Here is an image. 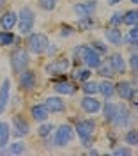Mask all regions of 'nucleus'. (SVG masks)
<instances>
[{"instance_id":"obj_26","label":"nucleus","mask_w":138,"mask_h":156,"mask_svg":"<svg viewBox=\"0 0 138 156\" xmlns=\"http://www.w3.org/2000/svg\"><path fill=\"white\" fill-rule=\"evenodd\" d=\"M96 69H98V75H101L103 78H108V80H110V78L115 76V73H113L112 66L108 64V60H106V62H103V60H101V64H99Z\"/></svg>"},{"instance_id":"obj_27","label":"nucleus","mask_w":138,"mask_h":156,"mask_svg":"<svg viewBox=\"0 0 138 156\" xmlns=\"http://www.w3.org/2000/svg\"><path fill=\"white\" fill-rule=\"evenodd\" d=\"M136 21H138V12L135 9H131V11H126L124 14H122V23L124 25H136Z\"/></svg>"},{"instance_id":"obj_20","label":"nucleus","mask_w":138,"mask_h":156,"mask_svg":"<svg viewBox=\"0 0 138 156\" xmlns=\"http://www.w3.org/2000/svg\"><path fill=\"white\" fill-rule=\"evenodd\" d=\"M30 115H32V119L36 122H44L50 117V112H48V108L44 107V103H43V105H34L30 108Z\"/></svg>"},{"instance_id":"obj_29","label":"nucleus","mask_w":138,"mask_h":156,"mask_svg":"<svg viewBox=\"0 0 138 156\" xmlns=\"http://www.w3.org/2000/svg\"><path fill=\"white\" fill-rule=\"evenodd\" d=\"M96 27V21L92 16H83V18H78V29L80 30H90Z\"/></svg>"},{"instance_id":"obj_1","label":"nucleus","mask_w":138,"mask_h":156,"mask_svg":"<svg viewBox=\"0 0 138 156\" xmlns=\"http://www.w3.org/2000/svg\"><path fill=\"white\" fill-rule=\"evenodd\" d=\"M9 62H11V69H12V73H21L23 69H27L29 68V64H30V55H29V51L25 48H14L12 51H11V55H9Z\"/></svg>"},{"instance_id":"obj_11","label":"nucleus","mask_w":138,"mask_h":156,"mask_svg":"<svg viewBox=\"0 0 138 156\" xmlns=\"http://www.w3.org/2000/svg\"><path fill=\"white\" fill-rule=\"evenodd\" d=\"M12 133L16 136H27L30 133V124L27 119H23V115H14L12 117Z\"/></svg>"},{"instance_id":"obj_21","label":"nucleus","mask_w":138,"mask_h":156,"mask_svg":"<svg viewBox=\"0 0 138 156\" xmlns=\"http://www.w3.org/2000/svg\"><path fill=\"white\" fill-rule=\"evenodd\" d=\"M98 92L105 98V99H110V98L115 94V83H112L108 78H106L105 82L98 83Z\"/></svg>"},{"instance_id":"obj_10","label":"nucleus","mask_w":138,"mask_h":156,"mask_svg":"<svg viewBox=\"0 0 138 156\" xmlns=\"http://www.w3.org/2000/svg\"><path fill=\"white\" fill-rule=\"evenodd\" d=\"M131 122H133V115H131V112H129V108L126 105H119L117 107V115L113 119V126L115 128H128L131 126Z\"/></svg>"},{"instance_id":"obj_14","label":"nucleus","mask_w":138,"mask_h":156,"mask_svg":"<svg viewBox=\"0 0 138 156\" xmlns=\"http://www.w3.org/2000/svg\"><path fill=\"white\" fill-rule=\"evenodd\" d=\"M9 98H11V80L9 78H4L2 83H0V114L5 112Z\"/></svg>"},{"instance_id":"obj_7","label":"nucleus","mask_w":138,"mask_h":156,"mask_svg":"<svg viewBox=\"0 0 138 156\" xmlns=\"http://www.w3.org/2000/svg\"><path fill=\"white\" fill-rule=\"evenodd\" d=\"M18 83H20L21 90H34L36 85H37V75H36V71H32V69H23L21 73H18Z\"/></svg>"},{"instance_id":"obj_39","label":"nucleus","mask_w":138,"mask_h":156,"mask_svg":"<svg viewBox=\"0 0 138 156\" xmlns=\"http://www.w3.org/2000/svg\"><path fill=\"white\" fill-rule=\"evenodd\" d=\"M73 34H74V29H73V27L62 25V29H60V36H62V37H69V36H73Z\"/></svg>"},{"instance_id":"obj_25","label":"nucleus","mask_w":138,"mask_h":156,"mask_svg":"<svg viewBox=\"0 0 138 156\" xmlns=\"http://www.w3.org/2000/svg\"><path fill=\"white\" fill-rule=\"evenodd\" d=\"M9 136H11L9 122H0V149H4L9 144Z\"/></svg>"},{"instance_id":"obj_34","label":"nucleus","mask_w":138,"mask_h":156,"mask_svg":"<svg viewBox=\"0 0 138 156\" xmlns=\"http://www.w3.org/2000/svg\"><path fill=\"white\" fill-rule=\"evenodd\" d=\"M90 68H87V69H78L76 73H74V78L78 80V82H85V80H89L90 78Z\"/></svg>"},{"instance_id":"obj_35","label":"nucleus","mask_w":138,"mask_h":156,"mask_svg":"<svg viewBox=\"0 0 138 156\" xmlns=\"http://www.w3.org/2000/svg\"><path fill=\"white\" fill-rule=\"evenodd\" d=\"M92 48L96 50L99 55H105V53L108 51V46H106L103 41H92Z\"/></svg>"},{"instance_id":"obj_3","label":"nucleus","mask_w":138,"mask_h":156,"mask_svg":"<svg viewBox=\"0 0 138 156\" xmlns=\"http://www.w3.org/2000/svg\"><path fill=\"white\" fill-rule=\"evenodd\" d=\"M18 29H20V34H30L34 30V25H36V12L30 5H23L18 12Z\"/></svg>"},{"instance_id":"obj_5","label":"nucleus","mask_w":138,"mask_h":156,"mask_svg":"<svg viewBox=\"0 0 138 156\" xmlns=\"http://www.w3.org/2000/svg\"><path fill=\"white\" fill-rule=\"evenodd\" d=\"M74 53L80 55V58L85 62V66L90 69H96L101 64V55H99L92 46H87V44H81V46H76L74 48Z\"/></svg>"},{"instance_id":"obj_37","label":"nucleus","mask_w":138,"mask_h":156,"mask_svg":"<svg viewBox=\"0 0 138 156\" xmlns=\"http://www.w3.org/2000/svg\"><path fill=\"white\" fill-rule=\"evenodd\" d=\"M131 154H133V151L129 147H117V149H113V156H131Z\"/></svg>"},{"instance_id":"obj_4","label":"nucleus","mask_w":138,"mask_h":156,"mask_svg":"<svg viewBox=\"0 0 138 156\" xmlns=\"http://www.w3.org/2000/svg\"><path fill=\"white\" fill-rule=\"evenodd\" d=\"M48 44H50V39L43 32H34V34L30 32L29 37H27V48H29V51L36 53V55L44 53L46 48H48Z\"/></svg>"},{"instance_id":"obj_9","label":"nucleus","mask_w":138,"mask_h":156,"mask_svg":"<svg viewBox=\"0 0 138 156\" xmlns=\"http://www.w3.org/2000/svg\"><path fill=\"white\" fill-rule=\"evenodd\" d=\"M115 92L120 96V99H124V101H131L133 105H136V101H135L136 92H135V85H133V82L122 80V82L115 83Z\"/></svg>"},{"instance_id":"obj_12","label":"nucleus","mask_w":138,"mask_h":156,"mask_svg":"<svg viewBox=\"0 0 138 156\" xmlns=\"http://www.w3.org/2000/svg\"><path fill=\"white\" fill-rule=\"evenodd\" d=\"M98 9V4L96 0H85V2H80L74 5V12L78 14V18H83V16H92Z\"/></svg>"},{"instance_id":"obj_6","label":"nucleus","mask_w":138,"mask_h":156,"mask_svg":"<svg viewBox=\"0 0 138 156\" xmlns=\"http://www.w3.org/2000/svg\"><path fill=\"white\" fill-rule=\"evenodd\" d=\"M73 138H74V128L69 126V124H60L55 129V135H53V146L66 147Z\"/></svg>"},{"instance_id":"obj_32","label":"nucleus","mask_w":138,"mask_h":156,"mask_svg":"<svg viewBox=\"0 0 138 156\" xmlns=\"http://www.w3.org/2000/svg\"><path fill=\"white\" fill-rule=\"evenodd\" d=\"M51 129H55V126H53V124H46V121H44V122H41V126L37 128V135H39L41 138H46V136L51 135Z\"/></svg>"},{"instance_id":"obj_24","label":"nucleus","mask_w":138,"mask_h":156,"mask_svg":"<svg viewBox=\"0 0 138 156\" xmlns=\"http://www.w3.org/2000/svg\"><path fill=\"white\" fill-rule=\"evenodd\" d=\"M16 43H20V39L11 30H2L0 32V46H11V44H16Z\"/></svg>"},{"instance_id":"obj_19","label":"nucleus","mask_w":138,"mask_h":156,"mask_svg":"<svg viewBox=\"0 0 138 156\" xmlns=\"http://www.w3.org/2000/svg\"><path fill=\"white\" fill-rule=\"evenodd\" d=\"M53 89H55V92H59V94L73 96V94H76V89L78 87H74V83H71L67 80H60V82H55V83H53Z\"/></svg>"},{"instance_id":"obj_28","label":"nucleus","mask_w":138,"mask_h":156,"mask_svg":"<svg viewBox=\"0 0 138 156\" xmlns=\"http://www.w3.org/2000/svg\"><path fill=\"white\" fill-rule=\"evenodd\" d=\"M124 142L128 144L129 147H135V146H138V131L136 129H128L126 131V135H124Z\"/></svg>"},{"instance_id":"obj_18","label":"nucleus","mask_w":138,"mask_h":156,"mask_svg":"<svg viewBox=\"0 0 138 156\" xmlns=\"http://www.w3.org/2000/svg\"><path fill=\"white\" fill-rule=\"evenodd\" d=\"M16 23H18V12H14V11L9 9L0 16V27H2V30H11Z\"/></svg>"},{"instance_id":"obj_17","label":"nucleus","mask_w":138,"mask_h":156,"mask_svg":"<svg viewBox=\"0 0 138 156\" xmlns=\"http://www.w3.org/2000/svg\"><path fill=\"white\" fill-rule=\"evenodd\" d=\"M108 64L112 66L115 75H124L126 73V60L120 53H112L108 57Z\"/></svg>"},{"instance_id":"obj_30","label":"nucleus","mask_w":138,"mask_h":156,"mask_svg":"<svg viewBox=\"0 0 138 156\" xmlns=\"http://www.w3.org/2000/svg\"><path fill=\"white\" fill-rule=\"evenodd\" d=\"M81 90L89 96H96L98 94V83L96 82H90V80H85L81 82Z\"/></svg>"},{"instance_id":"obj_2","label":"nucleus","mask_w":138,"mask_h":156,"mask_svg":"<svg viewBox=\"0 0 138 156\" xmlns=\"http://www.w3.org/2000/svg\"><path fill=\"white\" fill-rule=\"evenodd\" d=\"M74 129H76V135L81 140V146L89 147L92 144V136H94V131H96V121H92V119H81V121H78V124H76Z\"/></svg>"},{"instance_id":"obj_42","label":"nucleus","mask_w":138,"mask_h":156,"mask_svg":"<svg viewBox=\"0 0 138 156\" xmlns=\"http://www.w3.org/2000/svg\"><path fill=\"white\" fill-rule=\"evenodd\" d=\"M131 4H138V0H131Z\"/></svg>"},{"instance_id":"obj_38","label":"nucleus","mask_w":138,"mask_h":156,"mask_svg":"<svg viewBox=\"0 0 138 156\" xmlns=\"http://www.w3.org/2000/svg\"><path fill=\"white\" fill-rule=\"evenodd\" d=\"M129 68H131L133 73L138 71V55L136 53H131V57H129Z\"/></svg>"},{"instance_id":"obj_40","label":"nucleus","mask_w":138,"mask_h":156,"mask_svg":"<svg viewBox=\"0 0 138 156\" xmlns=\"http://www.w3.org/2000/svg\"><path fill=\"white\" fill-rule=\"evenodd\" d=\"M122 0H106V4L108 5H117V4H120Z\"/></svg>"},{"instance_id":"obj_8","label":"nucleus","mask_w":138,"mask_h":156,"mask_svg":"<svg viewBox=\"0 0 138 156\" xmlns=\"http://www.w3.org/2000/svg\"><path fill=\"white\" fill-rule=\"evenodd\" d=\"M69 58H53L44 66V73L50 76H57V75H64L69 69Z\"/></svg>"},{"instance_id":"obj_15","label":"nucleus","mask_w":138,"mask_h":156,"mask_svg":"<svg viewBox=\"0 0 138 156\" xmlns=\"http://www.w3.org/2000/svg\"><path fill=\"white\" fill-rule=\"evenodd\" d=\"M101 101L96 99V96H89V94H85V98H81V108H83V112H87V114H98L99 110H101Z\"/></svg>"},{"instance_id":"obj_36","label":"nucleus","mask_w":138,"mask_h":156,"mask_svg":"<svg viewBox=\"0 0 138 156\" xmlns=\"http://www.w3.org/2000/svg\"><path fill=\"white\" fill-rule=\"evenodd\" d=\"M119 25H122V12H115L108 20V27H119Z\"/></svg>"},{"instance_id":"obj_33","label":"nucleus","mask_w":138,"mask_h":156,"mask_svg":"<svg viewBox=\"0 0 138 156\" xmlns=\"http://www.w3.org/2000/svg\"><path fill=\"white\" fill-rule=\"evenodd\" d=\"M37 5L43 11H53L57 7V0H37Z\"/></svg>"},{"instance_id":"obj_22","label":"nucleus","mask_w":138,"mask_h":156,"mask_svg":"<svg viewBox=\"0 0 138 156\" xmlns=\"http://www.w3.org/2000/svg\"><path fill=\"white\" fill-rule=\"evenodd\" d=\"M0 153L2 154H23V153H27V146L18 140L14 144H7L4 149H0Z\"/></svg>"},{"instance_id":"obj_31","label":"nucleus","mask_w":138,"mask_h":156,"mask_svg":"<svg viewBox=\"0 0 138 156\" xmlns=\"http://www.w3.org/2000/svg\"><path fill=\"white\" fill-rule=\"evenodd\" d=\"M124 41H128L129 46H135V44H138V27H136V25H131V29H129L128 36L124 37Z\"/></svg>"},{"instance_id":"obj_23","label":"nucleus","mask_w":138,"mask_h":156,"mask_svg":"<svg viewBox=\"0 0 138 156\" xmlns=\"http://www.w3.org/2000/svg\"><path fill=\"white\" fill-rule=\"evenodd\" d=\"M117 107L119 105H115V103H110V101H106L103 107H101V110H103V117H105V121L106 122H113V119H115V115H117Z\"/></svg>"},{"instance_id":"obj_16","label":"nucleus","mask_w":138,"mask_h":156,"mask_svg":"<svg viewBox=\"0 0 138 156\" xmlns=\"http://www.w3.org/2000/svg\"><path fill=\"white\" fill-rule=\"evenodd\" d=\"M105 37H106V41H108L110 44H113V46H122V43H124L122 30H119V27H106Z\"/></svg>"},{"instance_id":"obj_13","label":"nucleus","mask_w":138,"mask_h":156,"mask_svg":"<svg viewBox=\"0 0 138 156\" xmlns=\"http://www.w3.org/2000/svg\"><path fill=\"white\" fill-rule=\"evenodd\" d=\"M44 107L48 108L50 114H60L66 112V101L59 96H50L44 99Z\"/></svg>"},{"instance_id":"obj_41","label":"nucleus","mask_w":138,"mask_h":156,"mask_svg":"<svg viewBox=\"0 0 138 156\" xmlns=\"http://www.w3.org/2000/svg\"><path fill=\"white\" fill-rule=\"evenodd\" d=\"M4 4H5V0H0V7H2V5H4Z\"/></svg>"}]
</instances>
